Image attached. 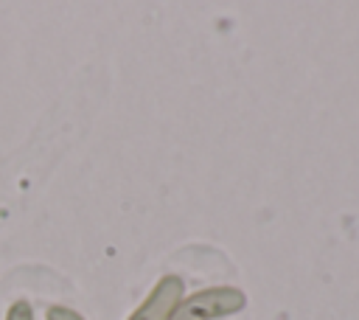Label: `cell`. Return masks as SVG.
Returning <instances> with one entry per match:
<instances>
[{"mask_svg":"<svg viewBox=\"0 0 359 320\" xmlns=\"http://www.w3.org/2000/svg\"><path fill=\"white\" fill-rule=\"evenodd\" d=\"M244 309H247L244 289L230 284H216V286L188 292L171 320H224V317L241 314Z\"/></svg>","mask_w":359,"mask_h":320,"instance_id":"cell-1","label":"cell"},{"mask_svg":"<svg viewBox=\"0 0 359 320\" xmlns=\"http://www.w3.org/2000/svg\"><path fill=\"white\" fill-rule=\"evenodd\" d=\"M185 295H188V286H185L182 275L165 272L163 278H157L151 292L135 306V312L126 320H171Z\"/></svg>","mask_w":359,"mask_h":320,"instance_id":"cell-2","label":"cell"},{"mask_svg":"<svg viewBox=\"0 0 359 320\" xmlns=\"http://www.w3.org/2000/svg\"><path fill=\"white\" fill-rule=\"evenodd\" d=\"M45 320H87L81 312H76L73 306H65V303H50L45 309Z\"/></svg>","mask_w":359,"mask_h":320,"instance_id":"cell-3","label":"cell"},{"mask_svg":"<svg viewBox=\"0 0 359 320\" xmlns=\"http://www.w3.org/2000/svg\"><path fill=\"white\" fill-rule=\"evenodd\" d=\"M6 320H36L34 317V306L28 300H11V306L6 309Z\"/></svg>","mask_w":359,"mask_h":320,"instance_id":"cell-4","label":"cell"}]
</instances>
